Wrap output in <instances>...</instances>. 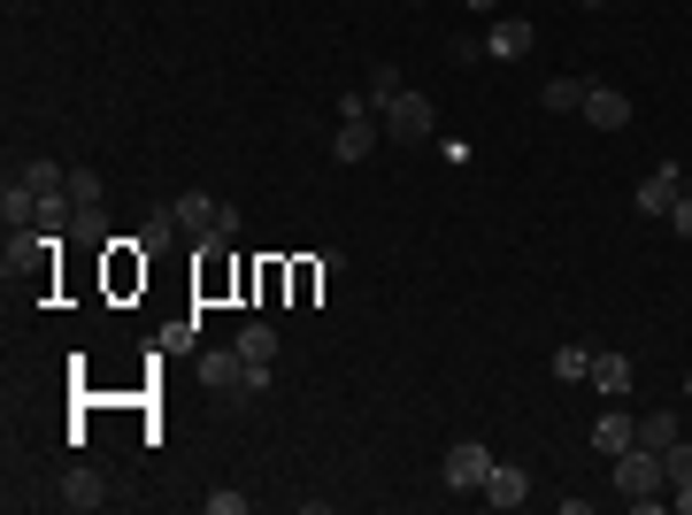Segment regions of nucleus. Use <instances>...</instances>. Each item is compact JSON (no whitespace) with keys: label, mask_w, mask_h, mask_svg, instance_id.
Masks as SVG:
<instances>
[{"label":"nucleus","mask_w":692,"mask_h":515,"mask_svg":"<svg viewBox=\"0 0 692 515\" xmlns=\"http://www.w3.org/2000/svg\"><path fill=\"white\" fill-rule=\"evenodd\" d=\"M616 493H623L631 508L670 501V470H662V454H654V446H623V454H616Z\"/></svg>","instance_id":"nucleus-1"},{"label":"nucleus","mask_w":692,"mask_h":515,"mask_svg":"<svg viewBox=\"0 0 692 515\" xmlns=\"http://www.w3.org/2000/svg\"><path fill=\"white\" fill-rule=\"evenodd\" d=\"M377 116H385V132H392V139H408V147H416V139H431V124H439V108H431L423 93H392Z\"/></svg>","instance_id":"nucleus-2"},{"label":"nucleus","mask_w":692,"mask_h":515,"mask_svg":"<svg viewBox=\"0 0 692 515\" xmlns=\"http://www.w3.org/2000/svg\"><path fill=\"white\" fill-rule=\"evenodd\" d=\"M593 132H623L631 124V93L623 85H585V108H577Z\"/></svg>","instance_id":"nucleus-3"},{"label":"nucleus","mask_w":692,"mask_h":515,"mask_svg":"<svg viewBox=\"0 0 692 515\" xmlns=\"http://www.w3.org/2000/svg\"><path fill=\"white\" fill-rule=\"evenodd\" d=\"M478 501H485V508H523V501H531V470L493 462V470H485V485H478Z\"/></svg>","instance_id":"nucleus-4"},{"label":"nucleus","mask_w":692,"mask_h":515,"mask_svg":"<svg viewBox=\"0 0 692 515\" xmlns=\"http://www.w3.org/2000/svg\"><path fill=\"white\" fill-rule=\"evenodd\" d=\"M485 470H493V454H485L478 439L447 446V493H478V485H485Z\"/></svg>","instance_id":"nucleus-5"},{"label":"nucleus","mask_w":692,"mask_h":515,"mask_svg":"<svg viewBox=\"0 0 692 515\" xmlns=\"http://www.w3.org/2000/svg\"><path fill=\"white\" fill-rule=\"evenodd\" d=\"M239 354H247V392H262V385H270V361H277V332H270V324H247V332H239Z\"/></svg>","instance_id":"nucleus-6"},{"label":"nucleus","mask_w":692,"mask_h":515,"mask_svg":"<svg viewBox=\"0 0 692 515\" xmlns=\"http://www.w3.org/2000/svg\"><path fill=\"white\" fill-rule=\"evenodd\" d=\"M200 385H208V392H247V354H239V346L200 354Z\"/></svg>","instance_id":"nucleus-7"},{"label":"nucleus","mask_w":692,"mask_h":515,"mask_svg":"<svg viewBox=\"0 0 692 515\" xmlns=\"http://www.w3.org/2000/svg\"><path fill=\"white\" fill-rule=\"evenodd\" d=\"M678 192H685V170H678V162H662V170L639 185V216H670V208H678Z\"/></svg>","instance_id":"nucleus-8"},{"label":"nucleus","mask_w":692,"mask_h":515,"mask_svg":"<svg viewBox=\"0 0 692 515\" xmlns=\"http://www.w3.org/2000/svg\"><path fill=\"white\" fill-rule=\"evenodd\" d=\"M531 46H538V31H531L523 15H501V23L485 31V54H501V62H523Z\"/></svg>","instance_id":"nucleus-9"},{"label":"nucleus","mask_w":692,"mask_h":515,"mask_svg":"<svg viewBox=\"0 0 692 515\" xmlns=\"http://www.w3.org/2000/svg\"><path fill=\"white\" fill-rule=\"evenodd\" d=\"M170 216L185 223V231H192V239H208V231H216V216H223V200H208V192H177Z\"/></svg>","instance_id":"nucleus-10"},{"label":"nucleus","mask_w":692,"mask_h":515,"mask_svg":"<svg viewBox=\"0 0 692 515\" xmlns=\"http://www.w3.org/2000/svg\"><path fill=\"white\" fill-rule=\"evenodd\" d=\"M369 147H377V124H369V116H339V139H332V155H339V162H361Z\"/></svg>","instance_id":"nucleus-11"},{"label":"nucleus","mask_w":692,"mask_h":515,"mask_svg":"<svg viewBox=\"0 0 692 515\" xmlns=\"http://www.w3.org/2000/svg\"><path fill=\"white\" fill-rule=\"evenodd\" d=\"M54 501H62V508H101V501H108V493H101V477H93V470H70V477H62V485H54Z\"/></svg>","instance_id":"nucleus-12"},{"label":"nucleus","mask_w":692,"mask_h":515,"mask_svg":"<svg viewBox=\"0 0 692 515\" xmlns=\"http://www.w3.org/2000/svg\"><path fill=\"white\" fill-rule=\"evenodd\" d=\"M0 216H8V231H23V223L39 216V192H31L23 177H8V185H0Z\"/></svg>","instance_id":"nucleus-13"},{"label":"nucleus","mask_w":692,"mask_h":515,"mask_svg":"<svg viewBox=\"0 0 692 515\" xmlns=\"http://www.w3.org/2000/svg\"><path fill=\"white\" fill-rule=\"evenodd\" d=\"M593 385H600L608 400H623V392H631V354H593Z\"/></svg>","instance_id":"nucleus-14"},{"label":"nucleus","mask_w":692,"mask_h":515,"mask_svg":"<svg viewBox=\"0 0 692 515\" xmlns=\"http://www.w3.org/2000/svg\"><path fill=\"white\" fill-rule=\"evenodd\" d=\"M593 446L616 462L623 446H639V423H631V416H600V423H593Z\"/></svg>","instance_id":"nucleus-15"},{"label":"nucleus","mask_w":692,"mask_h":515,"mask_svg":"<svg viewBox=\"0 0 692 515\" xmlns=\"http://www.w3.org/2000/svg\"><path fill=\"white\" fill-rule=\"evenodd\" d=\"M678 439H685V431H678V416H670V408L639 416V446H654V454H662V446H678Z\"/></svg>","instance_id":"nucleus-16"},{"label":"nucleus","mask_w":692,"mask_h":515,"mask_svg":"<svg viewBox=\"0 0 692 515\" xmlns=\"http://www.w3.org/2000/svg\"><path fill=\"white\" fill-rule=\"evenodd\" d=\"M546 369H554V377H562V385H577V377H593V346H554V361H546Z\"/></svg>","instance_id":"nucleus-17"},{"label":"nucleus","mask_w":692,"mask_h":515,"mask_svg":"<svg viewBox=\"0 0 692 515\" xmlns=\"http://www.w3.org/2000/svg\"><path fill=\"white\" fill-rule=\"evenodd\" d=\"M538 101H546L554 116H577V108H585V85H577V77H546V93H538Z\"/></svg>","instance_id":"nucleus-18"},{"label":"nucleus","mask_w":692,"mask_h":515,"mask_svg":"<svg viewBox=\"0 0 692 515\" xmlns=\"http://www.w3.org/2000/svg\"><path fill=\"white\" fill-rule=\"evenodd\" d=\"M177 231H185V223H177L170 208H155V216H147V231H139V246H147V254H155V246H177Z\"/></svg>","instance_id":"nucleus-19"},{"label":"nucleus","mask_w":692,"mask_h":515,"mask_svg":"<svg viewBox=\"0 0 692 515\" xmlns=\"http://www.w3.org/2000/svg\"><path fill=\"white\" fill-rule=\"evenodd\" d=\"M23 185H31V192H62V185H70V170L39 155V162H23Z\"/></svg>","instance_id":"nucleus-20"},{"label":"nucleus","mask_w":692,"mask_h":515,"mask_svg":"<svg viewBox=\"0 0 692 515\" xmlns=\"http://www.w3.org/2000/svg\"><path fill=\"white\" fill-rule=\"evenodd\" d=\"M662 470H670V493H678V485H692V439L662 446Z\"/></svg>","instance_id":"nucleus-21"},{"label":"nucleus","mask_w":692,"mask_h":515,"mask_svg":"<svg viewBox=\"0 0 692 515\" xmlns=\"http://www.w3.org/2000/svg\"><path fill=\"white\" fill-rule=\"evenodd\" d=\"M392 93H408V85H400V62H377V77H369V108H385Z\"/></svg>","instance_id":"nucleus-22"},{"label":"nucleus","mask_w":692,"mask_h":515,"mask_svg":"<svg viewBox=\"0 0 692 515\" xmlns=\"http://www.w3.org/2000/svg\"><path fill=\"white\" fill-rule=\"evenodd\" d=\"M101 192H108V185L93 170H70V200H77V208H101Z\"/></svg>","instance_id":"nucleus-23"},{"label":"nucleus","mask_w":692,"mask_h":515,"mask_svg":"<svg viewBox=\"0 0 692 515\" xmlns=\"http://www.w3.org/2000/svg\"><path fill=\"white\" fill-rule=\"evenodd\" d=\"M670 231H678V239H692V185L678 192V208H670Z\"/></svg>","instance_id":"nucleus-24"},{"label":"nucleus","mask_w":692,"mask_h":515,"mask_svg":"<svg viewBox=\"0 0 692 515\" xmlns=\"http://www.w3.org/2000/svg\"><path fill=\"white\" fill-rule=\"evenodd\" d=\"M670 508H678V515H692V485H678V493H670Z\"/></svg>","instance_id":"nucleus-25"},{"label":"nucleus","mask_w":692,"mask_h":515,"mask_svg":"<svg viewBox=\"0 0 692 515\" xmlns=\"http://www.w3.org/2000/svg\"><path fill=\"white\" fill-rule=\"evenodd\" d=\"M470 8H501V0H470Z\"/></svg>","instance_id":"nucleus-26"},{"label":"nucleus","mask_w":692,"mask_h":515,"mask_svg":"<svg viewBox=\"0 0 692 515\" xmlns=\"http://www.w3.org/2000/svg\"><path fill=\"white\" fill-rule=\"evenodd\" d=\"M577 8H608V0H577Z\"/></svg>","instance_id":"nucleus-27"}]
</instances>
